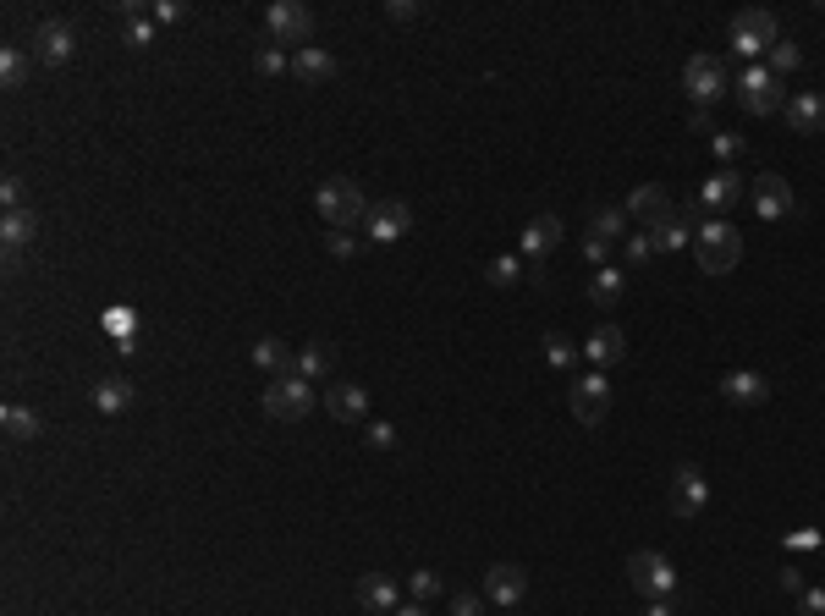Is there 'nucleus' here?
Returning <instances> with one entry per match:
<instances>
[{
  "mask_svg": "<svg viewBox=\"0 0 825 616\" xmlns=\"http://www.w3.org/2000/svg\"><path fill=\"white\" fill-rule=\"evenodd\" d=\"M715 149H721V160H732V154H743V138H732V132H721V138H715Z\"/></svg>",
  "mask_w": 825,
  "mask_h": 616,
  "instance_id": "48",
  "label": "nucleus"
},
{
  "mask_svg": "<svg viewBox=\"0 0 825 616\" xmlns=\"http://www.w3.org/2000/svg\"><path fill=\"white\" fill-rule=\"evenodd\" d=\"M644 259H655V248H649V231H633V237H627V264H644Z\"/></svg>",
  "mask_w": 825,
  "mask_h": 616,
  "instance_id": "40",
  "label": "nucleus"
},
{
  "mask_svg": "<svg viewBox=\"0 0 825 616\" xmlns=\"http://www.w3.org/2000/svg\"><path fill=\"white\" fill-rule=\"evenodd\" d=\"M803 616H825V589H803Z\"/></svg>",
  "mask_w": 825,
  "mask_h": 616,
  "instance_id": "47",
  "label": "nucleus"
},
{
  "mask_svg": "<svg viewBox=\"0 0 825 616\" xmlns=\"http://www.w3.org/2000/svg\"><path fill=\"white\" fill-rule=\"evenodd\" d=\"M572 418L578 424H605V413H611V385H605V374H583V380H572Z\"/></svg>",
  "mask_w": 825,
  "mask_h": 616,
  "instance_id": "9",
  "label": "nucleus"
},
{
  "mask_svg": "<svg viewBox=\"0 0 825 616\" xmlns=\"http://www.w3.org/2000/svg\"><path fill=\"white\" fill-rule=\"evenodd\" d=\"M149 17H154V22H182V17H187V6H182V0H154Z\"/></svg>",
  "mask_w": 825,
  "mask_h": 616,
  "instance_id": "41",
  "label": "nucleus"
},
{
  "mask_svg": "<svg viewBox=\"0 0 825 616\" xmlns=\"http://www.w3.org/2000/svg\"><path fill=\"white\" fill-rule=\"evenodd\" d=\"M737 193H743V176H737L732 165H721V171H710V176L699 182V209H704L710 220H721L726 209L737 204Z\"/></svg>",
  "mask_w": 825,
  "mask_h": 616,
  "instance_id": "12",
  "label": "nucleus"
},
{
  "mask_svg": "<svg viewBox=\"0 0 825 616\" xmlns=\"http://www.w3.org/2000/svg\"><path fill=\"white\" fill-rule=\"evenodd\" d=\"M583 253H589V264H600V270L611 264V242H605V237H594V231L583 237Z\"/></svg>",
  "mask_w": 825,
  "mask_h": 616,
  "instance_id": "42",
  "label": "nucleus"
},
{
  "mask_svg": "<svg viewBox=\"0 0 825 616\" xmlns=\"http://www.w3.org/2000/svg\"><path fill=\"white\" fill-rule=\"evenodd\" d=\"M517 270H523V264H517L512 253H501V259H490V281H495V286H512V281H517Z\"/></svg>",
  "mask_w": 825,
  "mask_h": 616,
  "instance_id": "39",
  "label": "nucleus"
},
{
  "mask_svg": "<svg viewBox=\"0 0 825 616\" xmlns=\"http://www.w3.org/2000/svg\"><path fill=\"white\" fill-rule=\"evenodd\" d=\"M264 33H270V44H297V50H303L308 33H314V11H308L303 0H275V6L264 11Z\"/></svg>",
  "mask_w": 825,
  "mask_h": 616,
  "instance_id": "7",
  "label": "nucleus"
},
{
  "mask_svg": "<svg viewBox=\"0 0 825 616\" xmlns=\"http://www.w3.org/2000/svg\"><path fill=\"white\" fill-rule=\"evenodd\" d=\"M325 413L336 418V424H358V418H369V391H363L358 380H336V385H325Z\"/></svg>",
  "mask_w": 825,
  "mask_h": 616,
  "instance_id": "13",
  "label": "nucleus"
},
{
  "mask_svg": "<svg viewBox=\"0 0 825 616\" xmlns=\"http://www.w3.org/2000/svg\"><path fill=\"white\" fill-rule=\"evenodd\" d=\"M363 231H369V242H396V237H407V231H413V209H407L402 198H385V204L369 209Z\"/></svg>",
  "mask_w": 825,
  "mask_h": 616,
  "instance_id": "14",
  "label": "nucleus"
},
{
  "mask_svg": "<svg viewBox=\"0 0 825 616\" xmlns=\"http://www.w3.org/2000/svg\"><path fill=\"white\" fill-rule=\"evenodd\" d=\"M798 61H803V50H798V44H792V39H776V44H770V72H798Z\"/></svg>",
  "mask_w": 825,
  "mask_h": 616,
  "instance_id": "34",
  "label": "nucleus"
},
{
  "mask_svg": "<svg viewBox=\"0 0 825 616\" xmlns=\"http://www.w3.org/2000/svg\"><path fill=\"white\" fill-rule=\"evenodd\" d=\"M22 77H28V55H22V50H0V83L22 88Z\"/></svg>",
  "mask_w": 825,
  "mask_h": 616,
  "instance_id": "37",
  "label": "nucleus"
},
{
  "mask_svg": "<svg viewBox=\"0 0 825 616\" xmlns=\"http://www.w3.org/2000/svg\"><path fill=\"white\" fill-rule=\"evenodd\" d=\"M682 83H688V94L699 99V110H710L715 99L732 94V72H726L721 55H693V61L682 66Z\"/></svg>",
  "mask_w": 825,
  "mask_h": 616,
  "instance_id": "4",
  "label": "nucleus"
},
{
  "mask_svg": "<svg viewBox=\"0 0 825 616\" xmlns=\"http://www.w3.org/2000/svg\"><path fill=\"white\" fill-rule=\"evenodd\" d=\"M385 17H391V22H413L418 6H413V0H385Z\"/></svg>",
  "mask_w": 825,
  "mask_h": 616,
  "instance_id": "46",
  "label": "nucleus"
},
{
  "mask_svg": "<svg viewBox=\"0 0 825 616\" xmlns=\"http://www.w3.org/2000/svg\"><path fill=\"white\" fill-rule=\"evenodd\" d=\"M105 336L138 341V314H132V308H105Z\"/></svg>",
  "mask_w": 825,
  "mask_h": 616,
  "instance_id": "32",
  "label": "nucleus"
},
{
  "mask_svg": "<svg viewBox=\"0 0 825 616\" xmlns=\"http://www.w3.org/2000/svg\"><path fill=\"white\" fill-rule=\"evenodd\" d=\"M781 116H787L792 132H825V99L803 88V94H792L787 105H781Z\"/></svg>",
  "mask_w": 825,
  "mask_h": 616,
  "instance_id": "22",
  "label": "nucleus"
},
{
  "mask_svg": "<svg viewBox=\"0 0 825 616\" xmlns=\"http://www.w3.org/2000/svg\"><path fill=\"white\" fill-rule=\"evenodd\" d=\"M589 231H594V237H605V242H616L627 231V209H594Z\"/></svg>",
  "mask_w": 825,
  "mask_h": 616,
  "instance_id": "31",
  "label": "nucleus"
},
{
  "mask_svg": "<svg viewBox=\"0 0 825 616\" xmlns=\"http://www.w3.org/2000/svg\"><path fill=\"white\" fill-rule=\"evenodd\" d=\"M528 594V572L512 567V561H495L490 572H484V600L490 605H517Z\"/></svg>",
  "mask_w": 825,
  "mask_h": 616,
  "instance_id": "15",
  "label": "nucleus"
},
{
  "mask_svg": "<svg viewBox=\"0 0 825 616\" xmlns=\"http://www.w3.org/2000/svg\"><path fill=\"white\" fill-rule=\"evenodd\" d=\"M292 77H297V83H308V88L330 83V77H336V55L319 50V44H303V50H292Z\"/></svg>",
  "mask_w": 825,
  "mask_h": 616,
  "instance_id": "19",
  "label": "nucleus"
},
{
  "mask_svg": "<svg viewBox=\"0 0 825 616\" xmlns=\"http://www.w3.org/2000/svg\"><path fill=\"white\" fill-rule=\"evenodd\" d=\"M622 352H627L622 325H594V330H589V341H583V358H589V363H600V369H605V363H616Z\"/></svg>",
  "mask_w": 825,
  "mask_h": 616,
  "instance_id": "24",
  "label": "nucleus"
},
{
  "mask_svg": "<svg viewBox=\"0 0 825 616\" xmlns=\"http://www.w3.org/2000/svg\"><path fill=\"white\" fill-rule=\"evenodd\" d=\"M297 374H303L308 385L325 380V374H330V341H308V347L297 352Z\"/></svg>",
  "mask_w": 825,
  "mask_h": 616,
  "instance_id": "29",
  "label": "nucleus"
},
{
  "mask_svg": "<svg viewBox=\"0 0 825 616\" xmlns=\"http://www.w3.org/2000/svg\"><path fill=\"white\" fill-rule=\"evenodd\" d=\"M314 385L303 380V374H275L270 385H264V413L281 418V424H297V418L314 413Z\"/></svg>",
  "mask_w": 825,
  "mask_h": 616,
  "instance_id": "3",
  "label": "nucleus"
},
{
  "mask_svg": "<svg viewBox=\"0 0 825 616\" xmlns=\"http://www.w3.org/2000/svg\"><path fill=\"white\" fill-rule=\"evenodd\" d=\"M721 396H726V402H737V407H759V402H770V380H765V374H754V369H732L721 380Z\"/></svg>",
  "mask_w": 825,
  "mask_h": 616,
  "instance_id": "21",
  "label": "nucleus"
},
{
  "mask_svg": "<svg viewBox=\"0 0 825 616\" xmlns=\"http://www.w3.org/2000/svg\"><path fill=\"white\" fill-rule=\"evenodd\" d=\"M94 407H99V413H127V407H132V380H121V374L99 380L94 385Z\"/></svg>",
  "mask_w": 825,
  "mask_h": 616,
  "instance_id": "28",
  "label": "nucleus"
},
{
  "mask_svg": "<svg viewBox=\"0 0 825 616\" xmlns=\"http://www.w3.org/2000/svg\"><path fill=\"white\" fill-rule=\"evenodd\" d=\"M253 369H264L275 380V374H297V352L286 347L281 336H259L253 341Z\"/></svg>",
  "mask_w": 825,
  "mask_h": 616,
  "instance_id": "23",
  "label": "nucleus"
},
{
  "mask_svg": "<svg viewBox=\"0 0 825 616\" xmlns=\"http://www.w3.org/2000/svg\"><path fill=\"white\" fill-rule=\"evenodd\" d=\"M732 94L748 116H770V110H781V77L770 66H748V72H737Z\"/></svg>",
  "mask_w": 825,
  "mask_h": 616,
  "instance_id": "5",
  "label": "nucleus"
},
{
  "mask_svg": "<svg viewBox=\"0 0 825 616\" xmlns=\"http://www.w3.org/2000/svg\"><path fill=\"white\" fill-rule=\"evenodd\" d=\"M484 605H490V600H484V594H473V589L451 594V616H484Z\"/></svg>",
  "mask_w": 825,
  "mask_h": 616,
  "instance_id": "38",
  "label": "nucleus"
},
{
  "mask_svg": "<svg viewBox=\"0 0 825 616\" xmlns=\"http://www.w3.org/2000/svg\"><path fill=\"white\" fill-rule=\"evenodd\" d=\"M33 237H39V215H33V209H11V215L0 220V242H6L11 259H17V253L28 248Z\"/></svg>",
  "mask_w": 825,
  "mask_h": 616,
  "instance_id": "25",
  "label": "nucleus"
},
{
  "mask_svg": "<svg viewBox=\"0 0 825 616\" xmlns=\"http://www.w3.org/2000/svg\"><path fill=\"white\" fill-rule=\"evenodd\" d=\"M627 578H633V589L644 594V600H666V594L677 589V567H671L660 550H633V561H627Z\"/></svg>",
  "mask_w": 825,
  "mask_h": 616,
  "instance_id": "6",
  "label": "nucleus"
},
{
  "mask_svg": "<svg viewBox=\"0 0 825 616\" xmlns=\"http://www.w3.org/2000/svg\"><path fill=\"white\" fill-rule=\"evenodd\" d=\"M72 44H77L72 22H66V17H44L39 28H33V61H39V66H61V61H72Z\"/></svg>",
  "mask_w": 825,
  "mask_h": 616,
  "instance_id": "10",
  "label": "nucleus"
},
{
  "mask_svg": "<svg viewBox=\"0 0 825 616\" xmlns=\"http://www.w3.org/2000/svg\"><path fill=\"white\" fill-rule=\"evenodd\" d=\"M622 292H627V275L616 270V264H605V270H594V281H589V297L600 308H616L622 303Z\"/></svg>",
  "mask_w": 825,
  "mask_h": 616,
  "instance_id": "27",
  "label": "nucleus"
},
{
  "mask_svg": "<svg viewBox=\"0 0 825 616\" xmlns=\"http://www.w3.org/2000/svg\"><path fill=\"white\" fill-rule=\"evenodd\" d=\"M253 66H259L264 77H281V72H292V55H286L281 44H259V55H253Z\"/></svg>",
  "mask_w": 825,
  "mask_h": 616,
  "instance_id": "33",
  "label": "nucleus"
},
{
  "mask_svg": "<svg viewBox=\"0 0 825 616\" xmlns=\"http://www.w3.org/2000/svg\"><path fill=\"white\" fill-rule=\"evenodd\" d=\"M644 616H671V605H666V600H649V605H644Z\"/></svg>",
  "mask_w": 825,
  "mask_h": 616,
  "instance_id": "51",
  "label": "nucleus"
},
{
  "mask_svg": "<svg viewBox=\"0 0 825 616\" xmlns=\"http://www.w3.org/2000/svg\"><path fill=\"white\" fill-rule=\"evenodd\" d=\"M671 215V198H666V187H633V193H627V220H638V226H660V220Z\"/></svg>",
  "mask_w": 825,
  "mask_h": 616,
  "instance_id": "18",
  "label": "nucleus"
},
{
  "mask_svg": "<svg viewBox=\"0 0 825 616\" xmlns=\"http://www.w3.org/2000/svg\"><path fill=\"white\" fill-rule=\"evenodd\" d=\"M556 242H561V220L556 215H534L523 226V242H517V248H523L528 264H539V259H550V248H556Z\"/></svg>",
  "mask_w": 825,
  "mask_h": 616,
  "instance_id": "20",
  "label": "nucleus"
},
{
  "mask_svg": "<svg viewBox=\"0 0 825 616\" xmlns=\"http://www.w3.org/2000/svg\"><path fill=\"white\" fill-rule=\"evenodd\" d=\"M407 589H413V600L424 605V600H435V594H446V578H440V572H413V578H407Z\"/></svg>",
  "mask_w": 825,
  "mask_h": 616,
  "instance_id": "36",
  "label": "nucleus"
},
{
  "mask_svg": "<svg viewBox=\"0 0 825 616\" xmlns=\"http://www.w3.org/2000/svg\"><path fill=\"white\" fill-rule=\"evenodd\" d=\"M358 605L374 616H391L396 605H402V589H396V578H385V572H363L358 578Z\"/></svg>",
  "mask_w": 825,
  "mask_h": 616,
  "instance_id": "17",
  "label": "nucleus"
},
{
  "mask_svg": "<svg viewBox=\"0 0 825 616\" xmlns=\"http://www.w3.org/2000/svg\"><path fill=\"white\" fill-rule=\"evenodd\" d=\"M314 204H319V220H330V231H352L369 220V198H363L358 182H347V176H330L314 193Z\"/></svg>",
  "mask_w": 825,
  "mask_h": 616,
  "instance_id": "2",
  "label": "nucleus"
},
{
  "mask_svg": "<svg viewBox=\"0 0 825 616\" xmlns=\"http://www.w3.org/2000/svg\"><path fill=\"white\" fill-rule=\"evenodd\" d=\"M781 39V28H776V17L770 11H737L732 17V50L737 55H770V44Z\"/></svg>",
  "mask_w": 825,
  "mask_h": 616,
  "instance_id": "8",
  "label": "nucleus"
},
{
  "mask_svg": "<svg viewBox=\"0 0 825 616\" xmlns=\"http://www.w3.org/2000/svg\"><path fill=\"white\" fill-rule=\"evenodd\" d=\"M363 440H369L374 451H391L396 446V429L391 424H369V429H363Z\"/></svg>",
  "mask_w": 825,
  "mask_h": 616,
  "instance_id": "43",
  "label": "nucleus"
},
{
  "mask_svg": "<svg viewBox=\"0 0 825 616\" xmlns=\"http://www.w3.org/2000/svg\"><path fill=\"white\" fill-rule=\"evenodd\" d=\"M688 237H693V226H688V215H677V209H671L660 226H649V248H655V253H682V248H688Z\"/></svg>",
  "mask_w": 825,
  "mask_h": 616,
  "instance_id": "26",
  "label": "nucleus"
},
{
  "mask_svg": "<svg viewBox=\"0 0 825 616\" xmlns=\"http://www.w3.org/2000/svg\"><path fill=\"white\" fill-rule=\"evenodd\" d=\"M693 259H699L704 275L737 270V259H743V237H737L732 220H704V226L693 231Z\"/></svg>",
  "mask_w": 825,
  "mask_h": 616,
  "instance_id": "1",
  "label": "nucleus"
},
{
  "mask_svg": "<svg viewBox=\"0 0 825 616\" xmlns=\"http://www.w3.org/2000/svg\"><path fill=\"white\" fill-rule=\"evenodd\" d=\"M704 506H710V484H704L699 468H677V479H671V512L677 517H699Z\"/></svg>",
  "mask_w": 825,
  "mask_h": 616,
  "instance_id": "16",
  "label": "nucleus"
},
{
  "mask_svg": "<svg viewBox=\"0 0 825 616\" xmlns=\"http://www.w3.org/2000/svg\"><path fill=\"white\" fill-rule=\"evenodd\" d=\"M391 616H429V611H424V605H418V600H407V605H396Z\"/></svg>",
  "mask_w": 825,
  "mask_h": 616,
  "instance_id": "50",
  "label": "nucleus"
},
{
  "mask_svg": "<svg viewBox=\"0 0 825 616\" xmlns=\"http://www.w3.org/2000/svg\"><path fill=\"white\" fill-rule=\"evenodd\" d=\"M325 248L336 253V259H352V253H358V242H352V231H330V237H325Z\"/></svg>",
  "mask_w": 825,
  "mask_h": 616,
  "instance_id": "44",
  "label": "nucleus"
},
{
  "mask_svg": "<svg viewBox=\"0 0 825 616\" xmlns=\"http://www.w3.org/2000/svg\"><path fill=\"white\" fill-rule=\"evenodd\" d=\"M0 204H6V215H11V209H22V182H17V176L0 182Z\"/></svg>",
  "mask_w": 825,
  "mask_h": 616,
  "instance_id": "45",
  "label": "nucleus"
},
{
  "mask_svg": "<svg viewBox=\"0 0 825 616\" xmlns=\"http://www.w3.org/2000/svg\"><path fill=\"white\" fill-rule=\"evenodd\" d=\"M754 209L765 220H792L798 215V193L787 187V176L765 171V176H754Z\"/></svg>",
  "mask_w": 825,
  "mask_h": 616,
  "instance_id": "11",
  "label": "nucleus"
},
{
  "mask_svg": "<svg viewBox=\"0 0 825 616\" xmlns=\"http://www.w3.org/2000/svg\"><path fill=\"white\" fill-rule=\"evenodd\" d=\"M0 424H6V435L11 440H33V435H39V413H33V407H17V402H11L6 407V413H0Z\"/></svg>",
  "mask_w": 825,
  "mask_h": 616,
  "instance_id": "30",
  "label": "nucleus"
},
{
  "mask_svg": "<svg viewBox=\"0 0 825 616\" xmlns=\"http://www.w3.org/2000/svg\"><path fill=\"white\" fill-rule=\"evenodd\" d=\"M545 358H550V369H572V358H578V347H572L561 330H550L545 336Z\"/></svg>",
  "mask_w": 825,
  "mask_h": 616,
  "instance_id": "35",
  "label": "nucleus"
},
{
  "mask_svg": "<svg viewBox=\"0 0 825 616\" xmlns=\"http://www.w3.org/2000/svg\"><path fill=\"white\" fill-rule=\"evenodd\" d=\"M781 589H798L803 594V572L798 567H781Z\"/></svg>",
  "mask_w": 825,
  "mask_h": 616,
  "instance_id": "49",
  "label": "nucleus"
}]
</instances>
